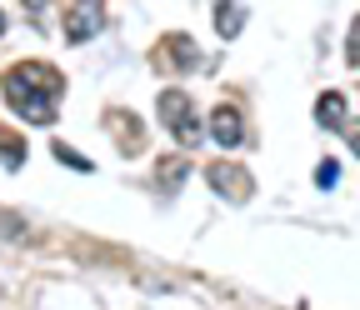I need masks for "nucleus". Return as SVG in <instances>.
Instances as JSON below:
<instances>
[{
  "instance_id": "obj_1",
  "label": "nucleus",
  "mask_w": 360,
  "mask_h": 310,
  "mask_svg": "<svg viewBox=\"0 0 360 310\" xmlns=\"http://www.w3.org/2000/svg\"><path fill=\"white\" fill-rule=\"evenodd\" d=\"M0 91H6V105L30 120V125H56L60 115V91H65V75L45 60H20L0 75Z\"/></svg>"
},
{
  "instance_id": "obj_2",
  "label": "nucleus",
  "mask_w": 360,
  "mask_h": 310,
  "mask_svg": "<svg viewBox=\"0 0 360 310\" xmlns=\"http://www.w3.org/2000/svg\"><path fill=\"white\" fill-rule=\"evenodd\" d=\"M155 115H160V125L170 130L180 146H200V115H195V101L186 91H160Z\"/></svg>"
},
{
  "instance_id": "obj_3",
  "label": "nucleus",
  "mask_w": 360,
  "mask_h": 310,
  "mask_svg": "<svg viewBox=\"0 0 360 310\" xmlns=\"http://www.w3.org/2000/svg\"><path fill=\"white\" fill-rule=\"evenodd\" d=\"M205 181H210V190H215V195L236 200V205H245V200H250V190H255L250 170H240V165H231V160H215V165L205 170Z\"/></svg>"
},
{
  "instance_id": "obj_4",
  "label": "nucleus",
  "mask_w": 360,
  "mask_h": 310,
  "mask_svg": "<svg viewBox=\"0 0 360 310\" xmlns=\"http://www.w3.org/2000/svg\"><path fill=\"white\" fill-rule=\"evenodd\" d=\"M210 141H215L220 150L245 146V120H240L236 105H215V110H210Z\"/></svg>"
},
{
  "instance_id": "obj_5",
  "label": "nucleus",
  "mask_w": 360,
  "mask_h": 310,
  "mask_svg": "<svg viewBox=\"0 0 360 310\" xmlns=\"http://www.w3.org/2000/svg\"><path fill=\"white\" fill-rule=\"evenodd\" d=\"M105 30V11L101 6H70L65 11V40H90V35H101Z\"/></svg>"
},
{
  "instance_id": "obj_6",
  "label": "nucleus",
  "mask_w": 360,
  "mask_h": 310,
  "mask_svg": "<svg viewBox=\"0 0 360 310\" xmlns=\"http://www.w3.org/2000/svg\"><path fill=\"white\" fill-rule=\"evenodd\" d=\"M155 56H160L155 65H175V70H195V65H200V51H195L191 35H165Z\"/></svg>"
},
{
  "instance_id": "obj_7",
  "label": "nucleus",
  "mask_w": 360,
  "mask_h": 310,
  "mask_svg": "<svg viewBox=\"0 0 360 310\" xmlns=\"http://www.w3.org/2000/svg\"><path fill=\"white\" fill-rule=\"evenodd\" d=\"M315 120H321L326 130L350 125V105H345V96H340V91H321V96H315Z\"/></svg>"
},
{
  "instance_id": "obj_8",
  "label": "nucleus",
  "mask_w": 360,
  "mask_h": 310,
  "mask_svg": "<svg viewBox=\"0 0 360 310\" xmlns=\"http://www.w3.org/2000/svg\"><path fill=\"white\" fill-rule=\"evenodd\" d=\"M105 125L120 136V150H125V155L146 146V130H141V120H130V110H110V115H105Z\"/></svg>"
},
{
  "instance_id": "obj_9",
  "label": "nucleus",
  "mask_w": 360,
  "mask_h": 310,
  "mask_svg": "<svg viewBox=\"0 0 360 310\" xmlns=\"http://www.w3.org/2000/svg\"><path fill=\"white\" fill-rule=\"evenodd\" d=\"M210 15H215V30H220L225 40H236V35L245 30V15H250V11H245V6H215Z\"/></svg>"
},
{
  "instance_id": "obj_10",
  "label": "nucleus",
  "mask_w": 360,
  "mask_h": 310,
  "mask_svg": "<svg viewBox=\"0 0 360 310\" xmlns=\"http://www.w3.org/2000/svg\"><path fill=\"white\" fill-rule=\"evenodd\" d=\"M155 181H160V190H180V181H186V160H160Z\"/></svg>"
},
{
  "instance_id": "obj_11",
  "label": "nucleus",
  "mask_w": 360,
  "mask_h": 310,
  "mask_svg": "<svg viewBox=\"0 0 360 310\" xmlns=\"http://www.w3.org/2000/svg\"><path fill=\"white\" fill-rule=\"evenodd\" d=\"M51 150H56V160H60V165H70V170H80V175H85V170H96V165H90L80 150H70L65 141H51Z\"/></svg>"
},
{
  "instance_id": "obj_12",
  "label": "nucleus",
  "mask_w": 360,
  "mask_h": 310,
  "mask_svg": "<svg viewBox=\"0 0 360 310\" xmlns=\"http://www.w3.org/2000/svg\"><path fill=\"white\" fill-rule=\"evenodd\" d=\"M315 186H321V190H335L340 186V160H321V165H315Z\"/></svg>"
},
{
  "instance_id": "obj_13",
  "label": "nucleus",
  "mask_w": 360,
  "mask_h": 310,
  "mask_svg": "<svg viewBox=\"0 0 360 310\" xmlns=\"http://www.w3.org/2000/svg\"><path fill=\"white\" fill-rule=\"evenodd\" d=\"M345 65L360 70V15L350 20V35H345Z\"/></svg>"
},
{
  "instance_id": "obj_14",
  "label": "nucleus",
  "mask_w": 360,
  "mask_h": 310,
  "mask_svg": "<svg viewBox=\"0 0 360 310\" xmlns=\"http://www.w3.org/2000/svg\"><path fill=\"white\" fill-rule=\"evenodd\" d=\"M0 160H6V165H25V146L11 141V136H0Z\"/></svg>"
},
{
  "instance_id": "obj_15",
  "label": "nucleus",
  "mask_w": 360,
  "mask_h": 310,
  "mask_svg": "<svg viewBox=\"0 0 360 310\" xmlns=\"http://www.w3.org/2000/svg\"><path fill=\"white\" fill-rule=\"evenodd\" d=\"M345 141H350V150H355V160H360V120L345 125Z\"/></svg>"
},
{
  "instance_id": "obj_16",
  "label": "nucleus",
  "mask_w": 360,
  "mask_h": 310,
  "mask_svg": "<svg viewBox=\"0 0 360 310\" xmlns=\"http://www.w3.org/2000/svg\"><path fill=\"white\" fill-rule=\"evenodd\" d=\"M0 35H6V11H0Z\"/></svg>"
}]
</instances>
